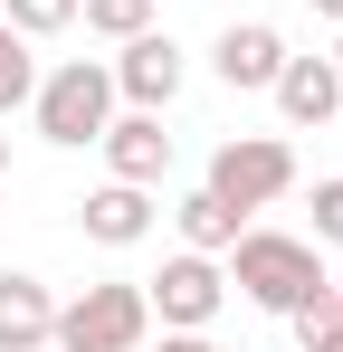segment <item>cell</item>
<instances>
[{"mask_svg":"<svg viewBox=\"0 0 343 352\" xmlns=\"http://www.w3.org/2000/svg\"><path fill=\"white\" fill-rule=\"evenodd\" d=\"M229 286L248 295V305H267V314H295L305 295H324V248L315 238H286V229H238L229 238Z\"/></svg>","mask_w":343,"mask_h":352,"instance_id":"1","label":"cell"},{"mask_svg":"<svg viewBox=\"0 0 343 352\" xmlns=\"http://www.w3.org/2000/svg\"><path fill=\"white\" fill-rule=\"evenodd\" d=\"M29 115H39V143L86 153V143L114 124V67H105V58H67V67H48V76H39V96H29Z\"/></svg>","mask_w":343,"mask_h":352,"instance_id":"2","label":"cell"},{"mask_svg":"<svg viewBox=\"0 0 343 352\" xmlns=\"http://www.w3.org/2000/svg\"><path fill=\"white\" fill-rule=\"evenodd\" d=\"M143 333H153V305H143V286L134 276H105V286L67 295L57 305V352H143Z\"/></svg>","mask_w":343,"mask_h":352,"instance_id":"3","label":"cell"},{"mask_svg":"<svg viewBox=\"0 0 343 352\" xmlns=\"http://www.w3.org/2000/svg\"><path fill=\"white\" fill-rule=\"evenodd\" d=\"M200 190L229 200V210L248 219V210H267V200L295 190V153H286L277 133H229L220 153H210V181H200Z\"/></svg>","mask_w":343,"mask_h":352,"instance_id":"4","label":"cell"},{"mask_svg":"<svg viewBox=\"0 0 343 352\" xmlns=\"http://www.w3.org/2000/svg\"><path fill=\"white\" fill-rule=\"evenodd\" d=\"M143 305L163 314V333H210V314L229 305V267L200 257V248H181V257H163V276L143 286Z\"/></svg>","mask_w":343,"mask_h":352,"instance_id":"5","label":"cell"},{"mask_svg":"<svg viewBox=\"0 0 343 352\" xmlns=\"http://www.w3.org/2000/svg\"><path fill=\"white\" fill-rule=\"evenodd\" d=\"M105 67H114V105H143V115H163L172 96H181V76H191V58H181L172 29H134Z\"/></svg>","mask_w":343,"mask_h":352,"instance_id":"6","label":"cell"},{"mask_svg":"<svg viewBox=\"0 0 343 352\" xmlns=\"http://www.w3.org/2000/svg\"><path fill=\"white\" fill-rule=\"evenodd\" d=\"M210 67H220V86H238V96H267L286 67V29H267V19H229L220 38H210Z\"/></svg>","mask_w":343,"mask_h":352,"instance_id":"7","label":"cell"},{"mask_svg":"<svg viewBox=\"0 0 343 352\" xmlns=\"http://www.w3.org/2000/svg\"><path fill=\"white\" fill-rule=\"evenodd\" d=\"M153 210H163V200H153L143 181H105V190L76 200V229L96 238V248H143V238H153Z\"/></svg>","mask_w":343,"mask_h":352,"instance_id":"8","label":"cell"},{"mask_svg":"<svg viewBox=\"0 0 343 352\" xmlns=\"http://www.w3.org/2000/svg\"><path fill=\"white\" fill-rule=\"evenodd\" d=\"M267 96H277V115L295 124V133H315V124H334V105H343V67H334V58H295V48H286V67H277Z\"/></svg>","mask_w":343,"mask_h":352,"instance_id":"9","label":"cell"},{"mask_svg":"<svg viewBox=\"0 0 343 352\" xmlns=\"http://www.w3.org/2000/svg\"><path fill=\"white\" fill-rule=\"evenodd\" d=\"M96 143H105L114 181H143V190H153V181L172 172V133H163V115H143V105H124V115H114Z\"/></svg>","mask_w":343,"mask_h":352,"instance_id":"10","label":"cell"},{"mask_svg":"<svg viewBox=\"0 0 343 352\" xmlns=\"http://www.w3.org/2000/svg\"><path fill=\"white\" fill-rule=\"evenodd\" d=\"M57 333V295L29 267H0V352H39Z\"/></svg>","mask_w":343,"mask_h":352,"instance_id":"11","label":"cell"},{"mask_svg":"<svg viewBox=\"0 0 343 352\" xmlns=\"http://www.w3.org/2000/svg\"><path fill=\"white\" fill-rule=\"evenodd\" d=\"M172 229H181V248H200V257H229V238L248 229L229 200H210V190H191L181 210H172Z\"/></svg>","mask_w":343,"mask_h":352,"instance_id":"12","label":"cell"},{"mask_svg":"<svg viewBox=\"0 0 343 352\" xmlns=\"http://www.w3.org/2000/svg\"><path fill=\"white\" fill-rule=\"evenodd\" d=\"M29 96H39V38H19L0 19V115H19Z\"/></svg>","mask_w":343,"mask_h":352,"instance_id":"13","label":"cell"},{"mask_svg":"<svg viewBox=\"0 0 343 352\" xmlns=\"http://www.w3.org/2000/svg\"><path fill=\"white\" fill-rule=\"evenodd\" d=\"M286 324H295V352H343V295H334V286H324V295H305Z\"/></svg>","mask_w":343,"mask_h":352,"instance_id":"14","label":"cell"},{"mask_svg":"<svg viewBox=\"0 0 343 352\" xmlns=\"http://www.w3.org/2000/svg\"><path fill=\"white\" fill-rule=\"evenodd\" d=\"M76 19H86L96 38H114V48H124L134 29H153V0H76Z\"/></svg>","mask_w":343,"mask_h":352,"instance_id":"15","label":"cell"},{"mask_svg":"<svg viewBox=\"0 0 343 352\" xmlns=\"http://www.w3.org/2000/svg\"><path fill=\"white\" fill-rule=\"evenodd\" d=\"M0 19L19 38H57V29H76V0H0Z\"/></svg>","mask_w":343,"mask_h":352,"instance_id":"16","label":"cell"},{"mask_svg":"<svg viewBox=\"0 0 343 352\" xmlns=\"http://www.w3.org/2000/svg\"><path fill=\"white\" fill-rule=\"evenodd\" d=\"M315 248H343V172L315 181Z\"/></svg>","mask_w":343,"mask_h":352,"instance_id":"17","label":"cell"},{"mask_svg":"<svg viewBox=\"0 0 343 352\" xmlns=\"http://www.w3.org/2000/svg\"><path fill=\"white\" fill-rule=\"evenodd\" d=\"M153 352H229V343H210V333H163Z\"/></svg>","mask_w":343,"mask_h":352,"instance_id":"18","label":"cell"},{"mask_svg":"<svg viewBox=\"0 0 343 352\" xmlns=\"http://www.w3.org/2000/svg\"><path fill=\"white\" fill-rule=\"evenodd\" d=\"M315 19H334V29H343V0H315Z\"/></svg>","mask_w":343,"mask_h":352,"instance_id":"19","label":"cell"},{"mask_svg":"<svg viewBox=\"0 0 343 352\" xmlns=\"http://www.w3.org/2000/svg\"><path fill=\"white\" fill-rule=\"evenodd\" d=\"M0 181H10V133H0Z\"/></svg>","mask_w":343,"mask_h":352,"instance_id":"20","label":"cell"},{"mask_svg":"<svg viewBox=\"0 0 343 352\" xmlns=\"http://www.w3.org/2000/svg\"><path fill=\"white\" fill-rule=\"evenodd\" d=\"M334 67H343V38H334Z\"/></svg>","mask_w":343,"mask_h":352,"instance_id":"21","label":"cell"},{"mask_svg":"<svg viewBox=\"0 0 343 352\" xmlns=\"http://www.w3.org/2000/svg\"><path fill=\"white\" fill-rule=\"evenodd\" d=\"M39 352H57V343H39Z\"/></svg>","mask_w":343,"mask_h":352,"instance_id":"22","label":"cell"},{"mask_svg":"<svg viewBox=\"0 0 343 352\" xmlns=\"http://www.w3.org/2000/svg\"><path fill=\"white\" fill-rule=\"evenodd\" d=\"M334 295H343V286H334Z\"/></svg>","mask_w":343,"mask_h":352,"instance_id":"23","label":"cell"}]
</instances>
